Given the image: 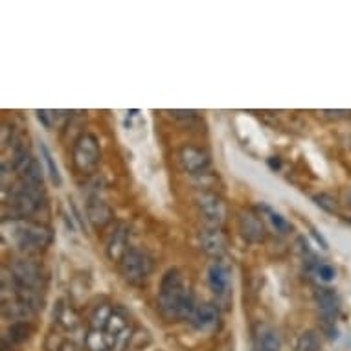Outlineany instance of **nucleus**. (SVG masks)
I'll return each instance as SVG.
<instances>
[{
    "instance_id": "1",
    "label": "nucleus",
    "mask_w": 351,
    "mask_h": 351,
    "mask_svg": "<svg viewBox=\"0 0 351 351\" xmlns=\"http://www.w3.org/2000/svg\"><path fill=\"white\" fill-rule=\"evenodd\" d=\"M197 305L193 294L184 287V280L177 269L162 276L160 291H158V311L166 320H191Z\"/></svg>"
},
{
    "instance_id": "2",
    "label": "nucleus",
    "mask_w": 351,
    "mask_h": 351,
    "mask_svg": "<svg viewBox=\"0 0 351 351\" xmlns=\"http://www.w3.org/2000/svg\"><path fill=\"white\" fill-rule=\"evenodd\" d=\"M43 199H45L43 186L21 179L10 190V199L4 204V210L12 221H26V217L34 215L39 210Z\"/></svg>"
},
{
    "instance_id": "3",
    "label": "nucleus",
    "mask_w": 351,
    "mask_h": 351,
    "mask_svg": "<svg viewBox=\"0 0 351 351\" xmlns=\"http://www.w3.org/2000/svg\"><path fill=\"white\" fill-rule=\"evenodd\" d=\"M12 237L21 250H40L47 248L53 239L52 230L47 225L32 221H12Z\"/></svg>"
},
{
    "instance_id": "4",
    "label": "nucleus",
    "mask_w": 351,
    "mask_h": 351,
    "mask_svg": "<svg viewBox=\"0 0 351 351\" xmlns=\"http://www.w3.org/2000/svg\"><path fill=\"white\" fill-rule=\"evenodd\" d=\"M123 280L131 285H142L153 272V258L140 248H129L120 263Z\"/></svg>"
},
{
    "instance_id": "5",
    "label": "nucleus",
    "mask_w": 351,
    "mask_h": 351,
    "mask_svg": "<svg viewBox=\"0 0 351 351\" xmlns=\"http://www.w3.org/2000/svg\"><path fill=\"white\" fill-rule=\"evenodd\" d=\"M99 158H101V151H99L98 138L90 133L81 134L80 138L75 140L74 149H72L75 169L85 175L94 173L99 166Z\"/></svg>"
},
{
    "instance_id": "6",
    "label": "nucleus",
    "mask_w": 351,
    "mask_h": 351,
    "mask_svg": "<svg viewBox=\"0 0 351 351\" xmlns=\"http://www.w3.org/2000/svg\"><path fill=\"white\" fill-rule=\"evenodd\" d=\"M195 204L206 228H221L226 219V204L223 197L213 191H201L195 197Z\"/></svg>"
},
{
    "instance_id": "7",
    "label": "nucleus",
    "mask_w": 351,
    "mask_h": 351,
    "mask_svg": "<svg viewBox=\"0 0 351 351\" xmlns=\"http://www.w3.org/2000/svg\"><path fill=\"white\" fill-rule=\"evenodd\" d=\"M315 304H317L318 313H320V318L326 324V328H329V326L333 328L335 320L339 318L340 311V302L337 293L329 287L317 289L315 291Z\"/></svg>"
},
{
    "instance_id": "8",
    "label": "nucleus",
    "mask_w": 351,
    "mask_h": 351,
    "mask_svg": "<svg viewBox=\"0 0 351 351\" xmlns=\"http://www.w3.org/2000/svg\"><path fill=\"white\" fill-rule=\"evenodd\" d=\"M10 272L15 278V282L21 285V287H28L39 291L40 283H43V278H40L39 267L35 265L34 261H28V259H15L10 267Z\"/></svg>"
},
{
    "instance_id": "9",
    "label": "nucleus",
    "mask_w": 351,
    "mask_h": 351,
    "mask_svg": "<svg viewBox=\"0 0 351 351\" xmlns=\"http://www.w3.org/2000/svg\"><path fill=\"white\" fill-rule=\"evenodd\" d=\"M179 162L182 169L190 175H201L210 167V155L195 145H184L179 151Z\"/></svg>"
},
{
    "instance_id": "10",
    "label": "nucleus",
    "mask_w": 351,
    "mask_h": 351,
    "mask_svg": "<svg viewBox=\"0 0 351 351\" xmlns=\"http://www.w3.org/2000/svg\"><path fill=\"white\" fill-rule=\"evenodd\" d=\"M86 219L94 230H104L112 221V210L99 195H88L86 199Z\"/></svg>"
},
{
    "instance_id": "11",
    "label": "nucleus",
    "mask_w": 351,
    "mask_h": 351,
    "mask_svg": "<svg viewBox=\"0 0 351 351\" xmlns=\"http://www.w3.org/2000/svg\"><path fill=\"white\" fill-rule=\"evenodd\" d=\"M239 230L248 243H261L265 239V225L254 210L239 213Z\"/></svg>"
},
{
    "instance_id": "12",
    "label": "nucleus",
    "mask_w": 351,
    "mask_h": 351,
    "mask_svg": "<svg viewBox=\"0 0 351 351\" xmlns=\"http://www.w3.org/2000/svg\"><path fill=\"white\" fill-rule=\"evenodd\" d=\"M199 243H201V248L210 258L221 259L226 250L225 236H223V232L219 230V228H204V230H201Z\"/></svg>"
},
{
    "instance_id": "13",
    "label": "nucleus",
    "mask_w": 351,
    "mask_h": 351,
    "mask_svg": "<svg viewBox=\"0 0 351 351\" xmlns=\"http://www.w3.org/2000/svg\"><path fill=\"white\" fill-rule=\"evenodd\" d=\"M127 243H129V228L125 225H118L107 241V258L114 263H121V259L129 250Z\"/></svg>"
},
{
    "instance_id": "14",
    "label": "nucleus",
    "mask_w": 351,
    "mask_h": 351,
    "mask_svg": "<svg viewBox=\"0 0 351 351\" xmlns=\"http://www.w3.org/2000/svg\"><path fill=\"white\" fill-rule=\"evenodd\" d=\"M219 320V311L215 309V305L212 304H202L197 305L195 313L191 317V326L197 329V331H210V329L217 324Z\"/></svg>"
},
{
    "instance_id": "15",
    "label": "nucleus",
    "mask_w": 351,
    "mask_h": 351,
    "mask_svg": "<svg viewBox=\"0 0 351 351\" xmlns=\"http://www.w3.org/2000/svg\"><path fill=\"white\" fill-rule=\"evenodd\" d=\"M208 285L217 296H223L228 291V287H230V272L223 263L217 261V263L210 265V269H208Z\"/></svg>"
},
{
    "instance_id": "16",
    "label": "nucleus",
    "mask_w": 351,
    "mask_h": 351,
    "mask_svg": "<svg viewBox=\"0 0 351 351\" xmlns=\"http://www.w3.org/2000/svg\"><path fill=\"white\" fill-rule=\"evenodd\" d=\"M282 340L272 328H259L254 339V351H280Z\"/></svg>"
},
{
    "instance_id": "17",
    "label": "nucleus",
    "mask_w": 351,
    "mask_h": 351,
    "mask_svg": "<svg viewBox=\"0 0 351 351\" xmlns=\"http://www.w3.org/2000/svg\"><path fill=\"white\" fill-rule=\"evenodd\" d=\"M112 315H114V309H112L109 304L96 305L93 309V313H90V318H88L90 329H94V331H105L107 326H109Z\"/></svg>"
},
{
    "instance_id": "18",
    "label": "nucleus",
    "mask_w": 351,
    "mask_h": 351,
    "mask_svg": "<svg viewBox=\"0 0 351 351\" xmlns=\"http://www.w3.org/2000/svg\"><path fill=\"white\" fill-rule=\"evenodd\" d=\"M85 348L86 351H109L110 340L104 331H94V329H90L88 335L85 337Z\"/></svg>"
},
{
    "instance_id": "19",
    "label": "nucleus",
    "mask_w": 351,
    "mask_h": 351,
    "mask_svg": "<svg viewBox=\"0 0 351 351\" xmlns=\"http://www.w3.org/2000/svg\"><path fill=\"white\" fill-rule=\"evenodd\" d=\"M40 155H43V160L47 162V167H48V175H50V179L56 186H61L63 184V179H61V173H59V167L56 164V158L52 156L50 149L47 147L45 142H40Z\"/></svg>"
},
{
    "instance_id": "20",
    "label": "nucleus",
    "mask_w": 351,
    "mask_h": 351,
    "mask_svg": "<svg viewBox=\"0 0 351 351\" xmlns=\"http://www.w3.org/2000/svg\"><path fill=\"white\" fill-rule=\"evenodd\" d=\"M29 333H32V328H29L28 324L26 322H13L12 326H10V331H8V335H4L12 344H21V342H24V340L28 339Z\"/></svg>"
},
{
    "instance_id": "21",
    "label": "nucleus",
    "mask_w": 351,
    "mask_h": 351,
    "mask_svg": "<svg viewBox=\"0 0 351 351\" xmlns=\"http://www.w3.org/2000/svg\"><path fill=\"white\" fill-rule=\"evenodd\" d=\"M125 329H127L125 317H121L120 313L114 311V315H112V318H110L109 326H107V329H105V331H107V337H109L110 340V346L114 344V340L118 339Z\"/></svg>"
},
{
    "instance_id": "22",
    "label": "nucleus",
    "mask_w": 351,
    "mask_h": 351,
    "mask_svg": "<svg viewBox=\"0 0 351 351\" xmlns=\"http://www.w3.org/2000/svg\"><path fill=\"white\" fill-rule=\"evenodd\" d=\"M296 351H320V340L313 331H307L298 339Z\"/></svg>"
},
{
    "instance_id": "23",
    "label": "nucleus",
    "mask_w": 351,
    "mask_h": 351,
    "mask_svg": "<svg viewBox=\"0 0 351 351\" xmlns=\"http://www.w3.org/2000/svg\"><path fill=\"white\" fill-rule=\"evenodd\" d=\"M263 210L269 213V219H271L272 226L276 228V232H280V234H287V232L291 230V225H289L287 221H285V217H282L280 213L272 212L269 206H263Z\"/></svg>"
},
{
    "instance_id": "24",
    "label": "nucleus",
    "mask_w": 351,
    "mask_h": 351,
    "mask_svg": "<svg viewBox=\"0 0 351 351\" xmlns=\"http://www.w3.org/2000/svg\"><path fill=\"white\" fill-rule=\"evenodd\" d=\"M315 272H317V276L326 283L333 282L335 278H337V271H335V267H331L329 263H318L317 271Z\"/></svg>"
},
{
    "instance_id": "25",
    "label": "nucleus",
    "mask_w": 351,
    "mask_h": 351,
    "mask_svg": "<svg viewBox=\"0 0 351 351\" xmlns=\"http://www.w3.org/2000/svg\"><path fill=\"white\" fill-rule=\"evenodd\" d=\"M58 320L59 324H63L66 329H74L75 326H77V317H75L70 309H66V307H61V313H59Z\"/></svg>"
},
{
    "instance_id": "26",
    "label": "nucleus",
    "mask_w": 351,
    "mask_h": 351,
    "mask_svg": "<svg viewBox=\"0 0 351 351\" xmlns=\"http://www.w3.org/2000/svg\"><path fill=\"white\" fill-rule=\"evenodd\" d=\"M315 201H317L318 206L322 208V210H326V212H329V213L337 212L335 201L329 195H324V193H322V195H317V197H315Z\"/></svg>"
},
{
    "instance_id": "27",
    "label": "nucleus",
    "mask_w": 351,
    "mask_h": 351,
    "mask_svg": "<svg viewBox=\"0 0 351 351\" xmlns=\"http://www.w3.org/2000/svg\"><path fill=\"white\" fill-rule=\"evenodd\" d=\"M48 114H50L48 110H37V118H39L40 123L47 127V129H50V125H52V123H50V120H48Z\"/></svg>"
},
{
    "instance_id": "28",
    "label": "nucleus",
    "mask_w": 351,
    "mask_h": 351,
    "mask_svg": "<svg viewBox=\"0 0 351 351\" xmlns=\"http://www.w3.org/2000/svg\"><path fill=\"white\" fill-rule=\"evenodd\" d=\"M10 131H12V127H8V125L2 127V147H6V145L12 144V140L8 138V134H10Z\"/></svg>"
},
{
    "instance_id": "29",
    "label": "nucleus",
    "mask_w": 351,
    "mask_h": 351,
    "mask_svg": "<svg viewBox=\"0 0 351 351\" xmlns=\"http://www.w3.org/2000/svg\"><path fill=\"white\" fill-rule=\"evenodd\" d=\"M173 116H177V118H191V116H195L193 110H171Z\"/></svg>"
},
{
    "instance_id": "30",
    "label": "nucleus",
    "mask_w": 351,
    "mask_h": 351,
    "mask_svg": "<svg viewBox=\"0 0 351 351\" xmlns=\"http://www.w3.org/2000/svg\"><path fill=\"white\" fill-rule=\"evenodd\" d=\"M311 236L315 237V239H317L318 243H320V247H322L324 250H326V248H328V241H326V239H324V237L320 236V234H318L317 230H315V228H311Z\"/></svg>"
},
{
    "instance_id": "31",
    "label": "nucleus",
    "mask_w": 351,
    "mask_h": 351,
    "mask_svg": "<svg viewBox=\"0 0 351 351\" xmlns=\"http://www.w3.org/2000/svg\"><path fill=\"white\" fill-rule=\"evenodd\" d=\"M59 351H81V350L75 344H72V342H64V344H61Z\"/></svg>"
},
{
    "instance_id": "32",
    "label": "nucleus",
    "mask_w": 351,
    "mask_h": 351,
    "mask_svg": "<svg viewBox=\"0 0 351 351\" xmlns=\"http://www.w3.org/2000/svg\"><path fill=\"white\" fill-rule=\"evenodd\" d=\"M326 116H340V114H348L346 110H324Z\"/></svg>"
},
{
    "instance_id": "33",
    "label": "nucleus",
    "mask_w": 351,
    "mask_h": 351,
    "mask_svg": "<svg viewBox=\"0 0 351 351\" xmlns=\"http://www.w3.org/2000/svg\"><path fill=\"white\" fill-rule=\"evenodd\" d=\"M269 164H271V167L272 169H280V166H282V164H280V160H269Z\"/></svg>"
}]
</instances>
